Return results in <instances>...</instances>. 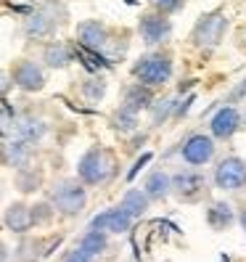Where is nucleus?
<instances>
[{
	"label": "nucleus",
	"mask_w": 246,
	"mask_h": 262,
	"mask_svg": "<svg viewBox=\"0 0 246 262\" xmlns=\"http://www.w3.org/2000/svg\"><path fill=\"white\" fill-rule=\"evenodd\" d=\"M119 172V164L111 148L106 146H90L80 159H77V180L85 188H98L111 183Z\"/></svg>",
	"instance_id": "1"
},
{
	"label": "nucleus",
	"mask_w": 246,
	"mask_h": 262,
	"mask_svg": "<svg viewBox=\"0 0 246 262\" xmlns=\"http://www.w3.org/2000/svg\"><path fill=\"white\" fill-rule=\"evenodd\" d=\"M175 109V98H162V101H156L153 98V103H151V125L153 127H162V122H167V117H170V112Z\"/></svg>",
	"instance_id": "28"
},
{
	"label": "nucleus",
	"mask_w": 246,
	"mask_h": 262,
	"mask_svg": "<svg viewBox=\"0 0 246 262\" xmlns=\"http://www.w3.org/2000/svg\"><path fill=\"white\" fill-rule=\"evenodd\" d=\"M56 214L61 217H77L87 207V188L77 178H58L51 186V199Z\"/></svg>",
	"instance_id": "4"
},
{
	"label": "nucleus",
	"mask_w": 246,
	"mask_h": 262,
	"mask_svg": "<svg viewBox=\"0 0 246 262\" xmlns=\"http://www.w3.org/2000/svg\"><path fill=\"white\" fill-rule=\"evenodd\" d=\"M51 133V125L42 117L35 114H21L19 119H13V138H21V141L37 146L45 135Z\"/></svg>",
	"instance_id": "16"
},
{
	"label": "nucleus",
	"mask_w": 246,
	"mask_h": 262,
	"mask_svg": "<svg viewBox=\"0 0 246 262\" xmlns=\"http://www.w3.org/2000/svg\"><path fill=\"white\" fill-rule=\"evenodd\" d=\"M241 93L246 96V80H243V85H241Z\"/></svg>",
	"instance_id": "35"
},
{
	"label": "nucleus",
	"mask_w": 246,
	"mask_h": 262,
	"mask_svg": "<svg viewBox=\"0 0 246 262\" xmlns=\"http://www.w3.org/2000/svg\"><path fill=\"white\" fill-rule=\"evenodd\" d=\"M64 19H66V6L61 3V0H45V3H40L32 13H27V19L21 24L24 37L35 40V42L53 40L58 27L64 24Z\"/></svg>",
	"instance_id": "2"
},
{
	"label": "nucleus",
	"mask_w": 246,
	"mask_h": 262,
	"mask_svg": "<svg viewBox=\"0 0 246 262\" xmlns=\"http://www.w3.org/2000/svg\"><path fill=\"white\" fill-rule=\"evenodd\" d=\"M204 220L212 230H225L236 223V209L230 202H222V199L220 202H209V207L204 212Z\"/></svg>",
	"instance_id": "20"
},
{
	"label": "nucleus",
	"mask_w": 246,
	"mask_h": 262,
	"mask_svg": "<svg viewBox=\"0 0 246 262\" xmlns=\"http://www.w3.org/2000/svg\"><path fill=\"white\" fill-rule=\"evenodd\" d=\"M61 262H96V257H90L87 252L80 249V246H74V249H69L64 254V259H61Z\"/></svg>",
	"instance_id": "30"
},
{
	"label": "nucleus",
	"mask_w": 246,
	"mask_h": 262,
	"mask_svg": "<svg viewBox=\"0 0 246 262\" xmlns=\"http://www.w3.org/2000/svg\"><path fill=\"white\" fill-rule=\"evenodd\" d=\"M212 186L225 193L246 191V159L241 157H225L212 169Z\"/></svg>",
	"instance_id": "7"
},
{
	"label": "nucleus",
	"mask_w": 246,
	"mask_h": 262,
	"mask_svg": "<svg viewBox=\"0 0 246 262\" xmlns=\"http://www.w3.org/2000/svg\"><path fill=\"white\" fill-rule=\"evenodd\" d=\"M109 125L119 135H130V133H135L138 127H141V114H135V112L127 109V106L119 103L117 109L111 112V117H109Z\"/></svg>",
	"instance_id": "23"
},
{
	"label": "nucleus",
	"mask_w": 246,
	"mask_h": 262,
	"mask_svg": "<svg viewBox=\"0 0 246 262\" xmlns=\"http://www.w3.org/2000/svg\"><path fill=\"white\" fill-rule=\"evenodd\" d=\"M217 157V141L209 133H191L180 143V159L188 167H207Z\"/></svg>",
	"instance_id": "9"
},
{
	"label": "nucleus",
	"mask_w": 246,
	"mask_h": 262,
	"mask_svg": "<svg viewBox=\"0 0 246 262\" xmlns=\"http://www.w3.org/2000/svg\"><path fill=\"white\" fill-rule=\"evenodd\" d=\"M170 186H172V196L183 204H196L202 202L209 191V180L198 167H183L175 175H170Z\"/></svg>",
	"instance_id": "6"
},
{
	"label": "nucleus",
	"mask_w": 246,
	"mask_h": 262,
	"mask_svg": "<svg viewBox=\"0 0 246 262\" xmlns=\"http://www.w3.org/2000/svg\"><path fill=\"white\" fill-rule=\"evenodd\" d=\"M130 74H132L135 82H141L146 88H153V90L164 88L167 82L172 80V74H175V56L167 48L148 51L132 64Z\"/></svg>",
	"instance_id": "3"
},
{
	"label": "nucleus",
	"mask_w": 246,
	"mask_h": 262,
	"mask_svg": "<svg viewBox=\"0 0 246 262\" xmlns=\"http://www.w3.org/2000/svg\"><path fill=\"white\" fill-rule=\"evenodd\" d=\"M153 88H146L141 82H130L125 90H122V106H127L130 112L141 114V112H148L151 103H153Z\"/></svg>",
	"instance_id": "18"
},
{
	"label": "nucleus",
	"mask_w": 246,
	"mask_h": 262,
	"mask_svg": "<svg viewBox=\"0 0 246 262\" xmlns=\"http://www.w3.org/2000/svg\"><path fill=\"white\" fill-rule=\"evenodd\" d=\"M40 64L53 72L69 69L74 64V48L64 40H45L42 51H40Z\"/></svg>",
	"instance_id": "15"
},
{
	"label": "nucleus",
	"mask_w": 246,
	"mask_h": 262,
	"mask_svg": "<svg viewBox=\"0 0 246 262\" xmlns=\"http://www.w3.org/2000/svg\"><path fill=\"white\" fill-rule=\"evenodd\" d=\"M13 90V82H11V74L6 69H0V101H6L8 93Z\"/></svg>",
	"instance_id": "31"
},
{
	"label": "nucleus",
	"mask_w": 246,
	"mask_h": 262,
	"mask_svg": "<svg viewBox=\"0 0 246 262\" xmlns=\"http://www.w3.org/2000/svg\"><path fill=\"white\" fill-rule=\"evenodd\" d=\"M151 6H153V11L170 16V13H177L183 6H186V0H151Z\"/></svg>",
	"instance_id": "29"
},
{
	"label": "nucleus",
	"mask_w": 246,
	"mask_h": 262,
	"mask_svg": "<svg viewBox=\"0 0 246 262\" xmlns=\"http://www.w3.org/2000/svg\"><path fill=\"white\" fill-rule=\"evenodd\" d=\"M225 32H228V16H225V11L214 8L196 19L191 29V42L198 51H214L225 40Z\"/></svg>",
	"instance_id": "5"
},
{
	"label": "nucleus",
	"mask_w": 246,
	"mask_h": 262,
	"mask_svg": "<svg viewBox=\"0 0 246 262\" xmlns=\"http://www.w3.org/2000/svg\"><path fill=\"white\" fill-rule=\"evenodd\" d=\"M74 40L87 51H103L111 42V29L101 19H85L74 27Z\"/></svg>",
	"instance_id": "11"
},
{
	"label": "nucleus",
	"mask_w": 246,
	"mask_h": 262,
	"mask_svg": "<svg viewBox=\"0 0 246 262\" xmlns=\"http://www.w3.org/2000/svg\"><path fill=\"white\" fill-rule=\"evenodd\" d=\"M106 90H109V85H106V80L101 74H87L80 82V96L87 103H101L106 98Z\"/></svg>",
	"instance_id": "26"
},
{
	"label": "nucleus",
	"mask_w": 246,
	"mask_h": 262,
	"mask_svg": "<svg viewBox=\"0 0 246 262\" xmlns=\"http://www.w3.org/2000/svg\"><path fill=\"white\" fill-rule=\"evenodd\" d=\"M13 88L24 90V93H40L48 85V74H45V67L35 58H16L8 69Z\"/></svg>",
	"instance_id": "8"
},
{
	"label": "nucleus",
	"mask_w": 246,
	"mask_h": 262,
	"mask_svg": "<svg viewBox=\"0 0 246 262\" xmlns=\"http://www.w3.org/2000/svg\"><path fill=\"white\" fill-rule=\"evenodd\" d=\"M241 130H246V112H241Z\"/></svg>",
	"instance_id": "34"
},
{
	"label": "nucleus",
	"mask_w": 246,
	"mask_h": 262,
	"mask_svg": "<svg viewBox=\"0 0 246 262\" xmlns=\"http://www.w3.org/2000/svg\"><path fill=\"white\" fill-rule=\"evenodd\" d=\"M236 223L241 225V230H243V233H246V207H243V209H241V212L236 214Z\"/></svg>",
	"instance_id": "33"
},
{
	"label": "nucleus",
	"mask_w": 246,
	"mask_h": 262,
	"mask_svg": "<svg viewBox=\"0 0 246 262\" xmlns=\"http://www.w3.org/2000/svg\"><path fill=\"white\" fill-rule=\"evenodd\" d=\"M13 259V252H11V246L6 241H0V262H11Z\"/></svg>",
	"instance_id": "32"
},
{
	"label": "nucleus",
	"mask_w": 246,
	"mask_h": 262,
	"mask_svg": "<svg viewBox=\"0 0 246 262\" xmlns=\"http://www.w3.org/2000/svg\"><path fill=\"white\" fill-rule=\"evenodd\" d=\"M42 254H48V252H45V241L29 236V233L21 236L19 246L13 249V259H16V262H37Z\"/></svg>",
	"instance_id": "24"
},
{
	"label": "nucleus",
	"mask_w": 246,
	"mask_h": 262,
	"mask_svg": "<svg viewBox=\"0 0 246 262\" xmlns=\"http://www.w3.org/2000/svg\"><path fill=\"white\" fill-rule=\"evenodd\" d=\"M77 246H80L82 252H87L90 257H101L106 249H109V233L87 228L85 233L80 236V241H77Z\"/></svg>",
	"instance_id": "25"
},
{
	"label": "nucleus",
	"mask_w": 246,
	"mask_h": 262,
	"mask_svg": "<svg viewBox=\"0 0 246 262\" xmlns=\"http://www.w3.org/2000/svg\"><path fill=\"white\" fill-rule=\"evenodd\" d=\"M143 191L151 202H167L172 196V186H170V172L164 169H151L143 180Z\"/></svg>",
	"instance_id": "19"
},
{
	"label": "nucleus",
	"mask_w": 246,
	"mask_h": 262,
	"mask_svg": "<svg viewBox=\"0 0 246 262\" xmlns=\"http://www.w3.org/2000/svg\"><path fill=\"white\" fill-rule=\"evenodd\" d=\"M29 212H32V223H35V228L51 225L53 217H56V209H53V204L48 202V199H42V202H37V204H29Z\"/></svg>",
	"instance_id": "27"
},
{
	"label": "nucleus",
	"mask_w": 246,
	"mask_h": 262,
	"mask_svg": "<svg viewBox=\"0 0 246 262\" xmlns=\"http://www.w3.org/2000/svg\"><path fill=\"white\" fill-rule=\"evenodd\" d=\"M42 183H45V175H42V169L35 167V164H27V167L16 169V175H13V186H16V191L24 193V196L37 193L42 188Z\"/></svg>",
	"instance_id": "22"
},
{
	"label": "nucleus",
	"mask_w": 246,
	"mask_h": 262,
	"mask_svg": "<svg viewBox=\"0 0 246 262\" xmlns=\"http://www.w3.org/2000/svg\"><path fill=\"white\" fill-rule=\"evenodd\" d=\"M241 133V112L236 106H220L209 119V135L214 141H233Z\"/></svg>",
	"instance_id": "12"
},
{
	"label": "nucleus",
	"mask_w": 246,
	"mask_h": 262,
	"mask_svg": "<svg viewBox=\"0 0 246 262\" xmlns=\"http://www.w3.org/2000/svg\"><path fill=\"white\" fill-rule=\"evenodd\" d=\"M32 159H35V146L21 141V138H11V141H6L0 146V164L13 169V172L27 167V164H32Z\"/></svg>",
	"instance_id": "14"
},
{
	"label": "nucleus",
	"mask_w": 246,
	"mask_h": 262,
	"mask_svg": "<svg viewBox=\"0 0 246 262\" xmlns=\"http://www.w3.org/2000/svg\"><path fill=\"white\" fill-rule=\"evenodd\" d=\"M172 32H175L172 19L159 13V11H146V13H141V19H138V35H141V40L148 45V48L167 45L170 37H172Z\"/></svg>",
	"instance_id": "10"
},
{
	"label": "nucleus",
	"mask_w": 246,
	"mask_h": 262,
	"mask_svg": "<svg viewBox=\"0 0 246 262\" xmlns=\"http://www.w3.org/2000/svg\"><path fill=\"white\" fill-rule=\"evenodd\" d=\"M132 217L122 209V207H109V209H103L98 212L93 220H90L87 228H93V230H103V233H109V236H122V233H127V230L132 228Z\"/></svg>",
	"instance_id": "13"
},
{
	"label": "nucleus",
	"mask_w": 246,
	"mask_h": 262,
	"mask_svg": "<svg viewBox=\"0 0 246 262\" xmlns=\"http://www.w3.org/2000/svg\"><path fill=\"white\" fill-rule=\"evenodd\" d=\"M3 225L16 236H27L29 230L35 228L32 223V212H29V204L27 202H11L6 209H3Z\"/></svg>",
	"instance_id": "17"
},
{
	"label": "nucleus",
	"mask_w": 246,
	"mask_h": 262,
	"mask_svg": "<svg viewBox=\"0 0 246 262\" xmlns=\"http://www.w3.org/2000/svg\"><path fill=\"white\" fill-rule=\"evenodd\" d=\"M151 204H153V202L146 196L143 188H127L125 193H122V199H119V204H117V207L125 209L132 220H141L143 214H148Z\"/></svg>",
	"instance_id": "21"
}]
</instances>
